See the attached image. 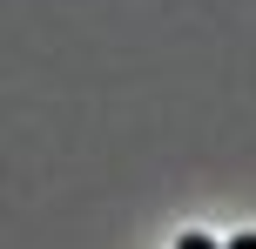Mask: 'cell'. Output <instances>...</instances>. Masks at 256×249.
<instances>
[{
  "instance_id": "6da1fadb",
  "label": "cell",
  "mask_w": 256,
  "mask_h": 249,
  "mask_svg": "<svg viewBox=\"0 0 256 249\" xmlns=\"http://www.w3.org/2000/svg\"><path fill=\"white\" fill-rule=\"evenodd\" d=\"M176 249H222V243H209V236H202V229H189V236H182Z\"/></svg>"
},
{
  "instance_id": "7a4b0ae2",
  "label": "cell",
  "mask_w": 256,
  "mask_h": 249,
  "mask_svg": "<svg viewBox=\"0 0 256 249\" xmlns=\"http://www.w3.org/2000/svg\"><path fill=\"white\" fill-rule=\"evenodd\" d=\"M222 249H256V236H236V243H222Z\"/></svg>"
}]
</instances>
